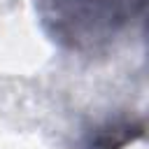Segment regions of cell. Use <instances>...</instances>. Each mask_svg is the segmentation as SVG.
<instances>
[{
  "label": "cell",
  "mask_w": 149,
  "mask_h": 149,
  "mask_svg": "<svg viewBox=\"0 0 149 149\" xmlns=\"http://www.w3.org/2000/svg\"><path fill=\"white\" fill-rule=\"evenodd\" d=\"M42 30L61 49L93 56L142 16L144 0H35Z\"/></svg>",
  "instance_id": "6da1fadb"
},
{
  "label": "cell",
  "mask_w": 149,
  "mask_h": 149,
  "mask_svg": "<svg viewBox=\"0 0 149 149\" xmlns=\"http://www.w3.org/2000/svg\"><path fill=\"white\" fill-rule=\"evenodd\" d=\"M144 135V121L135 116L107 119L88 128L81 137V149H123Z\"/></svg>",
  "instance_id": "7a4b0ae2"
}]
</instances>
